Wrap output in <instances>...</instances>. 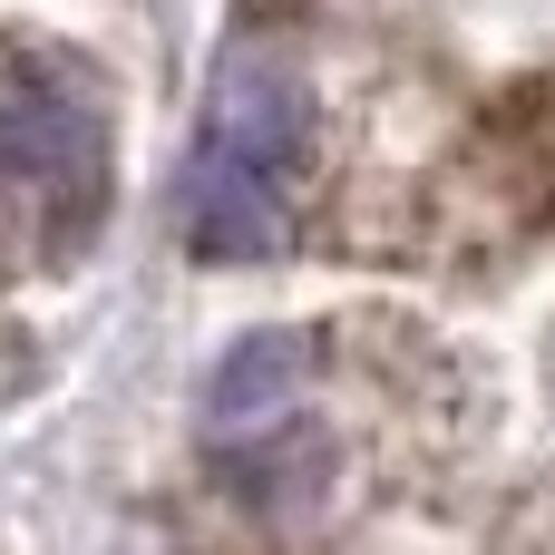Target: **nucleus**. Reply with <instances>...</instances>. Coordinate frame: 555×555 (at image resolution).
I'll list each match as a JSON object with an SVG mask.
<instances>
[{
    "label": "nucleus",
    "mask_w": 555,
    "mask_h": 555,
    "mask_svg": "<svg viewBox=\"0 0 555 555\" xmlns=\"http://www.w3.org/2000/svg\"><path fill=\"white\" fill-rule=\"evenodd\" d=\"M312 146V98L273 49H234L215 68L205 98V137H195V244L205 254H273L283 244V195L293 166Z\"/></svg>",
    "instance_id": "obj_1"
},
{
    "label": "nucleus",
    "mask_w": 555,
    "mask_h": 555,
    "mask_svg": "<svg viewBox=\"0 0 555 555\" xmlns=\"http://www.w3.org/2000/svg\"><path fill=\"white\" fill-rule=\"evenodd\" d=\"M0 176L10 185H49V195H88L98 176V117L59 88H20L0 98Z\"/></svg>",
    "instance_id": "obj_2"
},
{
    "label": "nucleus",
    "mask_w": 555,
    "mask_h": 555,
    "mask_svg": "<svg viewBox=\"0 0 555 555\" xmlns=\"http://www.w3.org/2000/svg\"><path fill=\"white\" fill-rule=\"evenodd\" d=\"M322 478H332L322 429H273V439H254V449H224V488H234L244 507H263V517H302V507L322 498Z\"/></svg>",
    "instance_id": "obj_3"
},
{
    "label": "nucleus",
    "mask_w": 555,
    "mask_h": 555,
    "mask_svg": "<svg viewBox=\"0 0 555 555\" xmlns=\"http://www.w3.org/2000/svg\"><path fill=\"white\" fill-rule=\"evenodd\" d=\"M293 380H302V341H293V332H254V341H234V351H224V371L205 380V410L234 429V420L273 410Z\"/></svg>",
    "instance_id": "obj_4"
}]
</instances>
